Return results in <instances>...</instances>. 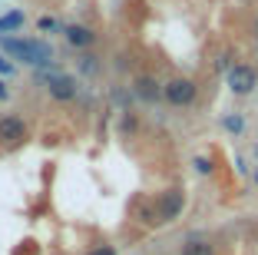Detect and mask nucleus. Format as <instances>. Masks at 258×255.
I'll list each match as a JSON object with an SVG mask.
<instances>
[{
  "label": "nucleus",
  "mask_w": 258,
  "mask_h": 255,
  "mask_svg": "<svg viewBox=\"0 0 258 255\" xmlns=\"http://www.w3.org/2000/svg\"><path fill=\"white\" fill-rule=\"evenodd\" d=\"M0 50L14 57V60L27 63V67H53V46L46 40H27V37H14V33H0Z\"/></svg>",
  "instance_id": "nucleus-1"
},
{
  "label": "nucleus",
  "mask_w": 258,
  "mask_h": 255,
  "mask_svg": "<svg viewBox=\"0 0 258 255\" xmlns=\"http://www.w3.org/2000/svg\"><path fill=\"white\" fill-rule=\"evenodd\" d=\"M37 80L43 83V90L50 93L53 99H60V103H73V99L80 96V83H76L70 73H63L60 67H43V70H37Z\"/></svg>",
  "instance_id": "nucleus-2"
},
{
  "label": "nucleus",
  "mask_w": 258,
  "mask_h": 255,
  "mask_svg": "<svg viewBox=\"0 0 258 255\" xmlns=\"http://www.w3.org/2000/svg\"><path fill=\"white\" fill-rule=\"evenodd\" d=\"M152 209H156V222H159V225L175 222V219L182 216V209H185V192H182V189H166V192L156 195Z\"/></svg>",
  "instance_id": "nucleus-3"
},
{
  "label": "nucleus",
  "mask_w": 258,
  "mask_h": 255,
  "mask_svg": "<svg viewBox=\"0 0 258 255\" xmlns=\"http://www.w3.org/2000/svg\"><path fill=\"white\" fill-rule=\"evenodd\" d=\"M196 96H199V86L189 80V76H175V80H169V83H162V99H166L169 106H192L196 103Z\"/></svg>",
  "instance_id": "nucleus-4"
},
{
  "label": "nucleus",
  "mask_w": 258,
  "mask_h": 255,
  "mask_svg": "<svg viewBox=\"0 0 258 255\" xmlns=\"http://www.w3.org/2000/svg\"><path fill=\"white\" fill-rule=\"evenodd\" d=\"M225 80H228V90L235 93V96H251L258 86V70L251 63H235V67H228Z\"/></svg>",
  "instance_id": "nucleus-5"
},
{
  "label": "nucleus",
  "mask_w": 258,
  "mask_h": 255,
  "mask_svg": "<svg viewBox=\"0 0 258 255\" xmlns=\"http://www.w3.org/2000/svg\"><path fill=\"white\" fill-rule=\"evenodd\" d=\"M27 136H30V129H27L23 116H17V113H4L0 116V146L14 149V146L27 143Z\"/></svg>",
  "instance_id": "nucleus-6"
},
{
  "label": "nucleus",
  "mask_w": 258,
  "mask_h": 255,
  "mask_svg": "<svg viewBox=\"0 0 258 255\" xmlns=\"http://www.w3.org/2000/svg\"><path fill=\"white\" fill-rule=\"evenodd\" d=\"M63 37H67V43L73 46V50H90V46L96 43V33H93L90 27H83V23H70V27H63Z\"/></svg>",
  "instance_id": "nucleus-7"
},
{
  "label": "nucleus",
  "mask_w": 258,
  "mask_h": 255,
  "mask_svg": "<svg viewBox=\"0 0 258 255\" xmlns=\"http://www.w3.org/2000/svg\"><path fill=\"white\" fill-rule=\"evenodd\" d=\"M133 93H136L139 99H146V103H156V99H162V83H156L152 76H139V80L133 83Z\"/></svg>",
  "instance_id": "nucleus-8"
},
{
  "label": "nucleus",
  "mask_w": 258,
  "mask_h": 255,
  "mask_svg": "<svg viewBox=\"0 0 258 255\" xmlns=\"http://www.w3.org/2000/svg\"><path fill=\"white\" fill-rule=\"evenodd\" d=\"M179 255H215V245L209 239H189Z\"/></svg>",
  "instance_id": "nucleus-9"
},
{
  "label": "nucleus",
  "mask_w": 258,
  "mask_h": 255,
  "mask_svg": "<svg viewBox=\"0 0 258 255\" xmlns=\"http://www.w3.org/2000/svg\"><path fill=\"white\" fill-rule=\"evenodd\" d=\"M23 27V10H10L7 17H0V33H14Z\"/></svg>",
  "instance_id": "nucleus-10"
},
{
  "label": "nucleus",
  "mask_w": 258,
  "mask_h": 255,
  "mask_svg": "<svg viewBox=\"0 0 258 255\" xmlns=\"http://www.w3.org/2000/svg\"><path fill=\"white\" fill-rule=\"evenodd\" d=\"M222 126H225L228 129V133H245V120H242V116H238V113H235V116H225V120H222Z\"/></svg>",
  "instance_id": "nucleus-11"
},
{
  "label": "nucleus",
  "mask_w": 258,
  "mask_h": 255,
  "mask_svg": "<svg viewBox=\"0 0 258 255\" xmlns=\"http://www.w3.org/2000/svg\"><path fill=\"white\" fill-rule=\"evenodd\" d=\"M37 30L40 33H56V30H63V27L53 20V17H40V20H37Z\"/></svg>",
  "instance_id": "nucleus-12"
},
{
  "label": "nucleus",
  "mask_w": 258,
  "mask_h": 255,
  "mask_svg": "<svg viewBox=\"0 0 258 255\" xmlns=\"http://www.w3.org/2000/svg\"><path fill=\"white\" fill-rule=\"evenodd\" d=\"M192 166H196V173H202V176H209L215 169L212 159H205V156H196V159H192Z\"/></svg>",
  "instance_id": "nucleus-13"
},
{
  "label": "nucleus",
  "mask_w": 258,
  "mask_h": 255,
  "mask_svg": "<svg viewBox=\"0 0 258 255\" xmlns=\"http://www.w3.org/2000/svg\"><path fill=\"white\" fill-rule=\"evenodd\" d=\"M14 70H17V67L7 60V57H4V53H0V76H14Z\"/></svg>",
  "instance_id": "nucleus-14"
},
{
  "label": "nucleus",
  "mask_w": 258,
  "mask_h": 255,
  "mask_svg": "<svg viewBox=\"0 0 258 255\" xmlns=\"http://www.w3.org/2000/svg\"><path fill=\"white\" fill-rule=\"evenodd\" d=\"M86 255H119V252H116V245H96L93 252H86Z\"/></svg>",
  "instance_id": "nucleus-15"
},
{
  "label": "nucleus",
  "mask_w": 258,
  "mask_h": 255,
  "mask_svg": "<svg viewBox=\"0 0 258 255\" xmlns=\"http://www.w3.org/2000/svg\"><path fill=\"white\" fill-rule=\"evenodd\" d=\"M4 99H10V90H7V83L0 80V103H4Z\"/></svg>",
  "instance_id": "nucleus-16"
},
{
  "label": "nucleus",
  "mask_w": 258,
  "mask_h": 255,
  "mask_svg": "<svg viewBox=\"0 0 258 255\" xmlns=\"http://www.w3.org/2000/svg\"><path fill=\"white\" fill-rule=\"evenodd\" d=\"M255 182H258V173H255Z\"/></svg>",
  "instance_id": "nucleus-17"
}]
</instances>
